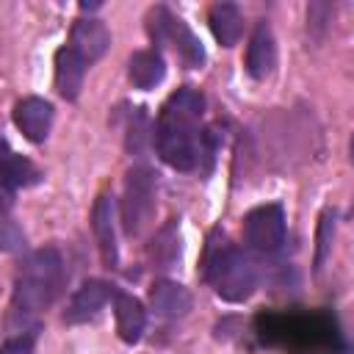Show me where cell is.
Returning a JSON list of instances; mask_svg holds the SVG:
<instances>
[{"instance_id":"obj_6","label":"cell","mask_w":354,"mask_h":354,"mask_svg":"<svg viewBox=\"0 0 354 354\" xmlns=\"http://www.w3.org/2000/svg\"><path fill=\"white\" fill-rule=\"evenodd\" d=\"M14 124L30 144H41L53 127V105L41 97H25L14 105Z\"/></svg>"},{"instance_id":"obj_4","label":"cell","mask_w":354,"mask_h":354,"mask_svg":"<svg viewBox=\"0 0 354 354\" xmlns=\"http://www.w3.org/2000/svg\"><path fill=\"white\" fill-rule=\"evenodd\" d=\"M155 213V171L149 166H133L124 174L122 221L127 235H141Z\"/></svg>"},{"instance_id":"obj_13","label":"cell","mask_w":354,"mask_h":354,"mask_svg":"<svg viewBox=\"0 0 354 354\" xmlns=\"http://www.w3.org/2000/svg\"><path fill=\"white\" fill-rule=\"evenodd\" d=\"M113 315H116V332L124 343H138L144 329H147V313L144 304L130 296V293H116L113 296Z\"/></svg>"},{"instance_id":"obj_23","label":"cell","mask_w":354,"mask_h":354,"mask_svg":"<svg viewBox=\"0 0 354 354\" xmlns=\"http://www.w3.org/2000/svg\"><path fill=\"white\" fill-rule=\"evenodd\" d=\"M11 199H14V191L0 180V213H6V210H11Z\"/></svg>"},{"instance_id":"obj_12","label":"cell","mask_w":354,"mask_h":354,"mask_svg":"<svg viewBox=\"0 0 354 354\" xmlns=\"http://www.w3.org/2000/svg\"><path fill=\"white\" fill-rule=\"evenodd\" d=\"M83 77H86V61L69 47H58L55 53V91L64 100H77L80 88H83Z\"/></svg>"},{"instance_id":"obj_24","label":"cell","mask_w":354,"mask_h":354,"mask_svg":"<svg viewBox=\"0 0 354 354\" xmlns=\"http://www.w3.org/2000/svg\"><path fill=\"white\" fill-rule=\"evenodd\" d=\"M3 152H6V141L0 138V155H3Z\"/></svg>"},{"instance_id":"obj_17","label":"cell","mask_w":354,"mask_h":354,"mask_svg":"<svg viewBox=\"0 0 354 354\" xmlns=\"http://www.w3.org/2000/svg\"><path fill=\"white\" fill-rule=\"evenodd\" d=\"M0 180L14 191V188H28V185H36L41 180V171L22 155L6 149L0 155Z\"/></svg>"},{"instance_id":"obj_2","label":"cell","mask_w":354,"mask_h":354,"mask_svg":"<svg viewBox=\"0 0 354 354\" xmlns=\"http://www.w3.org/2000/svg\"><path fill=\"white\" fill-rule=\"evenodd\" d=\"M205 279L224 301H243L257 290L260 266L254 263L252 252H243L227 243L224 232L213 230L205 252Z\"/></svg>"},{"instance_id":"obj_21","label":"cell","mask_w":354,"mask_h":354,"mask_svg":"<svg viewBox=\"0 0 354 354\" xmlns=\"http://www.w3.org/2000/svg\"><path fill=\"white\" fill-rule=\"evenodd\" d=\"M332 238H335V213L326 210L321 216V224H318V252H315V271L324 268V260L329 254V246H332Z\"/></svg>"},{"instance_id":"obj_8","label":"cell","mask_w":354,"mask_h":354,"mask_svg":"<svg viewBox=\"0 0 354 354\" xmlns=\"http://www.w3.org/2000/svg\"><path fill=\"white\" fill-rule=\"evenodd\" d=\"M69 47H72L86 64H94V61H100V58L108 53V47H111V33H108V28H105L102 19H94V17L77 19V22L72 25V33H69Z\"/></svg>"},{"instance_id":"obj_18","label":"cell","mask_w":354,"mask_h":354,"mask_svg":"<svg viewBox=\"0 0 354 354\" xmlns=\"http://www.w3.org/2000/svg\"><path fill=\"white\" fill-rule=\"evenodd\" d=\"M180 224L177 218H171L152 241L149 246V257L155 263V268H171L177 260H180Z\"/></svg>"},{"instance_id":"obj_9","label":"cell","mask_w":354,"mask_h":354,"mask_svg":"<svg viewBox=\"0 0 354 354\" xmlns=\"http://www.w3.org/2000/svg\"><path fill=\"white\" fill-rule=\"evenodd\" d=\"M274 66H277V41H274L271 25L263 19L254 25L249 47H246V72L254 80H263L274 72Z\"/></svg>"},{"instance_id":"obj_15","label":"cell","mask_w":354,"mask_h":354,"mask_svg":"<svg viewBox=\"0 0 354 354\" xmlns=\"http://www.w3.org/2000/svg\"><path fill=\"white\" fill-rule=\"evenodd\" d=\"M207 22H210V30L218 44H224V47L238 44V39L243 33V14L235 3H216L210 8Z\"/></svg>"},{"instance_id":"obj_14","label":"cell","mask_w":354,"mask_h":354,"mask_svg":"<svg viewBox=\"0 0 354 354\" xmlns=\"http://www.w3.org/2000/svg\"><path fill=\"white\" fill-rule=\"evenodd\" d=\"M166 75V61L158 50H138L127 61V77L136 88H155Z\"/></svg>"},{"instance_id":"obj_16","label":"cell","mask_w":354,"mask_h":354,"mask_svg":"<svg viewBox=\"0 0 354 354\" xmlns=\"http://www.w3.org/2000/svg\"><path fill=\"white\" fill-rule=\"evenodd\" d=\"M163 44H171L177 50V55L183 58L185 66H202L205 64V47H202V41L194 36V30L180 17H171Z\"/></svg>"},{"instance_id":"obj_22","label":"cell","mask_w":354,"mask_h":354,"mask_svg":"<svg viewBox=\"0 0 354 354\" xmlns=\"http://www.w3.org/2000/svg\"><path fill=\"white\" fill-rule=\"evenodd\" d=\"M33 343H36V335L33 332L17 335V337H8L0 346V354H33Z\"/></svg>"},{"instance_id":"obj_3","label":"cell","mask_w":354,"mask_h":354,"mask_svg":"<svg viewBox=\"0 0 354 354\" xmlns=\"http://www.w3.org/2000/svg\"><path fill=\"white\" fill-rule=\"evenodd\" d=\"M64 288V257L55 246H41L30 252L14 279V313L36 315L47 310Z\"/></svg>"},{"instance_id":"obj_1","label":"cell","mask_w":354,"mask_h":354,"mask_svg":"<svg viewBox=\"0 0 354 354\" xmlns=\"http://www.w3.org/2000/svg\"><path fill=\"white\" fill-rule=\"evenodd\" d=\"M202 113H205V97L194 86L177 88L160 108L158 124L152 130L155 133L152 141L163 163H169L177 171L196 169L202 158V130H199Z\"/></svg>"},{"instance_id":"obj_5","label":"cell","mask_w":354,"mask_h":354,"mask_svg":"<svg viewBox=\"0 0 354 354\" xmlns=\"http://www.w3.org/2000/svg\"><path fill=\"white\" fill-rule=\"evenodd\" d=\"M243 241L249 252L257 254H277L288 241L285 213L279 205H260L246 213L243 218Z\"/></svg>"},{"instance_id":"obj_10","label":"cell","mask_w":354,"mask_h":354,"mask_svg":"<svg viewBox=\"0 0 354 354\" xmlns=\"http://www.w3.org/2000/svg\"><path fill=\"white\" fill-rule=\"evenodd\" d=\"M149 304H152V310L160 318L177 321V318H185L191 313L194 299H191V293H188L185 285H180L174 279H158L149 288Z\"/></svg>"},{"instance_id":"obj_19","label":"cell","mask_w":354,"mask_h":354,"mask_svg":"<svg viewBox=\"0 0 354 354\" xmlns=\"http://www.w3.org/2000/svg\"><path fill=\"white\" fill-rule=\"evenodd\" d=\"M152 144V127H149V119L144 113V108H136L130 113V127H127V149L130 152H144L147 147Z\"/></svg>"},{"instance_id":"obj_20","label":"cell","mask_w":354,"mask_h":354,"mask_svg":"<svg viewBox=\"0 0 354 354\" xmlns=\"http://www.w3.org/2000/svg\"><path fill=\"white\" fill-rule=\"evenodd\" d=\"M0 249L3 252H22L25 249V232L11 218V213H0Z\"/></svg>"},{"instance_id":"obj_7","label":"cell","mask_w":354,"mask_h":354,"mask_svg":"<svg viewBox=\"0 0 354 354\" xmlns=\"http://www.w3.org/2000/svg\"><path fill=\"white\" fill-rule=\"evenodd\" d=\"M111 296H113V288L105 279H86L75 290V296L69 299V304L64 310V321L66 324H86V321H91L108 304Z\"/></svg>"},{"instance_id":"obj_11","label":"cell","mask_w":354,"mask_h":354,"mask_svg":"<svg viewBox=\"0 0 354 354\" xmlns=\"http://www.w3.org/2000/svg\"><path fill=\"white\" fill-rule=\"evenodd\" d=\"M91 230L100 246V254L105 266L119 263V249H116V227H113V196L100 194L94 207H91Z\"/></svg>"}]
</instances>
